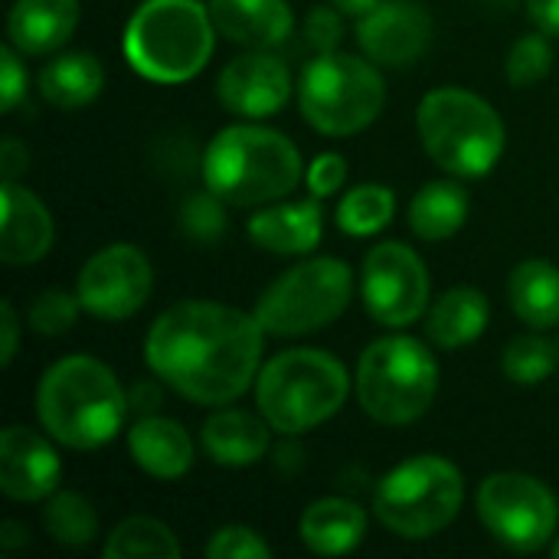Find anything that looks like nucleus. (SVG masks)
Listing matches in <instances>:
<instances>
[{
	"mask_svg": "<svg viewBox=\"0 0 559 559\" xmlns=\"http://www.w3.org/2000/svg\"><path fill=\"white\" fill-rule=\"evenodd\" d=\"M488 318H491L488 298L478 288L459 285V288L445 292L432 305L429 321H426V331H429V337H432L436 347L459 350V347H465V344H472V341H478L485 334Z\"/></svg>",
	"mask_w": 559,
	"mask_h": 559,
	"instance_id": "24",
	"label": "nucleus"
},
{
	"mask_svg": "<svg viewBox=\"0 0 559 559\" xmlns=\"http://www.w3.org/2000/svg\"><path fill=\"white\" fill-rule=\"evenodd\" d=\"M462 501V472L439 455H419L396 465L373 491L380 524L403 540L436 537L459 518Z\"/></svg>",
	"mask_w": 559,
	"mask_h": 559,
	"instance_id": "8",
	"label": "nucleus"
},
{
	"mask_svg": "<svg viewBox=\"0 0 559 559\" xmlns=\"http://www.w3.org/2000/svg\"><path fill=\"white\" fill-rule=\"evenodd\" d=\"M79 295H66L59 288H49L43 292L33 305H29V328L36 334H46V337H56V334H66L72 331L75 324V314H79Z\"/></svg>",
	"mask_w": 559,
	"mask_h": 559,
	"instance_id": "34",
	"label": "nucleus"
},
{
	"mask_svg": "<svg viewBox=\"0 0 559 559\" xmlns=\"http://www.w3.org/2000/svg\"><path fill=\"white\" fill-rule=\"evenodd\" d=\"M131 403L118 377L92 357H66L52 364L36 390L43 429L69 449H98L118 436Z\"/></svg>",
	"mask_w": 559,
	"mask_h": 559,
	"instance_id": "2",
	"label": "nucleus"
},
{
	"mask_svg": "<svg viewBox=\"0 0 559 559\" xmlns=\"http://www.w3.org/2000/svg\"><path fill=\"white\" fill-rule=\"evenodd\" d=\"M128 452L131 459L160 481L183 478L193 465V439L187 429L164 416H144L128 432Z\"/></svg>",
	"mask_w": 559,
	"mask_h": 559,
	"instance_id": "19",
	"label": "nucleus"
},
{
	"mask_svg": "<svg viewBox=\"0 0 559 559\" xmlns=\"http://www.w3.org/2000/svg\"><path fill=\"white\" fill-rule=\"evenodd\" d=\"M20 544H26V534H23V527L20 524H13V521H7L3 527H0V547H20Z\"/></svg>",
	"mask_w": 559,
	"mask_h": 559,
	"instance_id": "44",
	"label": "nucleus"
},
{
	"mask_svg": "<svg viewBox=\"0 0 559 559\" xmlns=\"http://www.w3.org/2000/svg\"><path fill=\"white\" fill-rule=\"evenodd\" d=\"M481 3H491V7H511L514 0H481Z\"/></svg>",
	"mask_w": 559,
	"mask_h": 559,
	"instance_id": "45",
	"label": "nucleus"
},
{
	"mask_svg": "<svg viewBox=\"0 0 559 559\" xmlns=\"http://www.w3.org/2000/svg\"><path fill=\"white\" fill-rule=\"evenodd\" d=\"M478 518L495 540L518 554L544 550L557 531L559 508L554 491L521 472H501L478 488Z\"/></svg>",
	"mask_w": 559,
	"mask_h": 559,
	"instance_id": "11",
	"label": "nucleus"
},
{
	"mask_svg": "<svg viewBox=\"0 0 559 559\" xmlns=\"http://www.w3.org/2000/svg\"><path fill=\"white\" fill-rule=\"evenodd\" d=\"M386 102L383 75L373 62L347 52H321L301 72L298 105L305 121L331 138L357 134L377 121Z\"/></svg>",
	"mask_w": 559,
	"mask_h": 559,
	"instance_id": "9",
	"label": "nucleus"
},
{
	"mask_svg": "<svg viewBox=\"0 0 559 559\" xmlns=\"http://www.w3.org/2000/svg\"><path fill=\"white\" fill-rule=\"evenodd\" d=\"M3 219H0V259L7 265H33L39 262L56 239L49 210L16 180H3L0 190Z\"/></svg>",
	"mask_w": 559,
	"mask_h": 559,
	"instance_id": "17",
	"label": "nucleus"
},
{
	"mask_svg": "<svg viewBox=\"0 0 559 559\" xmlns=\"http://www.w3.org/2000/svg\"><path fill=\"white\" fill-rule=\"evenodd\" d=\"M16 52L20 49L13 43L0 49V105H3V111H13L26 95V69Z\"/></svg>",
	"mask_w": 559,
	"mask_h": 559,
	"instance_id": "37",
	"label": "nucleus"
},
{
	"mask_svg": "<svg viewBox=\"0 0 559 559\" xmlns=\"http://www.w3.org/2000/svg\"><path fill=\"white\" fill-rule=\"evenodd\" d=\"M128 403H131V409H154L160 403V390L151 386V383H141V386L131 390Z\"/></svg>",
	"mask_w": 559,
	"mask_h": 559,
	"instance_id": "42",
	"label": "nucleus"
},
{
	"mask_svg": "<svg viewBox=\"0 0 559 559\" xmlns=\"http://www.w3.org/2000/svg\"><path fill=\"white\" fill-rule=\"evenodd\" d=\"M213 33L200 0H144L124 26V56L151 82H187L210 62Z\"/></svg>",
	"mask_w": 559,
	"mask_h": 559,
	"instance_id": "4",
	"label": "nucleus"
},
{
	"mask_svg": "<svg viewBox=\"0 0 559 559\" xmlns=\"http://www.w3.org/2000/svg\"><path fill=\"white\" fill-rule=\"evenodd\" d=\"M439 393V364L416 337L373 341L357 364V400L383 426H409Z\"/></svg>",
	"mask_w": 559,
	"mask_h": 559,
	"instance_id": "7",
	"label": "nucleus"
},
{
	"mask_svg": "<svg viewBox=\"0 0 559 559\" xmlns=\"http://www.w3.org/2000/svg\"><path fill=\"white\" fill-rule=\"evenodd\" d=\"M203 180L229 206L275 203L301 183V154L272 128L229 124L203 154Z\"/></svg>",
	"mask_w": 559,
	"mask_h": 559,
	"instance_id": "3",
	"label": "nucleus"
},
{
	"mask_svg": "<svg viewBox=\"0 0 559 559\" xmlns=\"http://www.w3.org/2000/svg\"><path fill=\"white\" fill-rule=\"evenodd\" d=\"M508 298L514 314L537 328L550 331L559 324V269L544 259L521 262L508 278Z\"/></svg>",
	"mask_w": 559,
	"mask_h": 559,
	"instance_id": "25",
	"label": "nucleus"
},
{
	"mask_svg": "<svg viewBox=\"0 0 559 559\" xmlns=\"http://www.w3.org/2000/svg\"><path fill=\"white\" fill-rule=\"evenodd\" d=\"M554 367H557V350L550 341H544L537 334L514 337L504 350V373L511 383L537 386L554 373Z\"/></svg>",
	"mask_w": 559,
	"mask_h": 559,
	"instance_id": "31",
	"label": "nucleus"
},
{
	"mask_svg": "<svg viewBox=\"0 0 559 559\" xmlns=\"http://www.w3.org/2000/svg\"><path fill=\"white\" fill-rule=\"evenodd\" d=\"M26 164H29L26 147H23L16 138H7L3 147H0V170H3V180H16V174H23Z\"/></svg>",
	"mask_w": 559,
	"mask_h": 559,
	"instance_id": "40",
	"label": "nucleus"
},
{
	"mask_svg": "<svg viewBox=\"0 0 559 559\" xmlns=\"http://www.w3.org/2000/svg\"><path fill=\"white\" fill-rule=\"evenodd\" d=\"M43 527L52 540L66 547H85L98 534V514L88 504V498L75 491H62V495H49L43 508Z\"/></svg>",
	"mask_w": 559,
	"mask_h": 559,
	"instance_id": "30",
	"label": "nucleus"
},
{
	"mask_svg": "<svg viewBox=\"0 0 559 559\" xmlns=\"http://www.w3.org/2000/svg\"><path fill=\"white\" fill-rule=\"evenodd\" d=\"M468 193L455 180L426 183L409 203V229L426 242H442L455 236L468 219Z\"/></svg>",
	"mask_w": 559,
	"mask_h": 559,
	"instance_id": "26",
	"label": "nucleus"
},
{
	"mask_svg": "<svg viewBox=\"0 0 559 559\" xmlns=\"http://www.w3.org/2000/svg\"><path fill=\"white\" fill-rule=\"evenodd\" d=\"M357 43L380 66H409L432 43V16L416 0H380L357 20Z\"/></svg>",
	"mask_w": 559,
	"mask_h": 559,
	"instance_id": "14",
	"label": "nucleus"
},
{
	"mask_svg": "<svg viewBox=\"0 0 559 559\" xmlns=\"http://www.w3.org/2000/svg\"><path fill=\"white\" fill-rule=\"evenodd\" d=\"M396 213V197L390 187H380V183H364V187H354L341 206H337V226L347 233V236H373L380 229L390 226Z\"/></svg>",
	"mask_w": 559,
	"mask_h": 559,
	"instance_id": "29",
	"label": "nucleus"
},
{
	"mask_svg": "<svg viewBox=\"0 0 559 559\" xmlns=\"http://www.w3.org/2000/svg\"><path fill=\"white\" fill-rule=\"evenodd\" d=\"M364 305L377 324L406 328L429 301L426 262L403 242H380L364 259Z\"/></svg>",
	"mask_w": 559,
	"mask_h": 559,
	"instance_id": "12",
	"label": "nucleus"
},
{
	"mask_svg": "<svg viewBox=\"0 0 559 559\" xmlns=\"http://www.w3.org/2000/svg\"><path fill=\"white\" fill-rule=\"evenodd\" d=\"M380 0H331V7H337L341 13H347V16H364V13H370L373 7H377Z\"/></svg>",
	"mask_w": 559,
	"mask_h": 559,
	"instance_id": "43",
	"label": "nucleus"
},
{
	"mask_svg": "<svg viewBox=\"0 0 559 559\" xmlns=\"http://www.w3.org/2000/svg\"><path fill=\"white\" fill-rule=\"evenodd\" d=\"M367 534V514L347 498H321L301 518V540L311 554L344 557L360 547Z\"/></svg>",
	"mask_w": 559,
	"mask_h": 559,
	"instance_id": "23",
	"label": "nucleus"
},
{
	"mask_svg": "<svg viewBox=\"0 0 559 559\" xmlns=\"http://www.w3.org/2000/svg\"><path fill=\"white\" fill-rule=\"evenodd\" d=\"M269 429L272 426L265 423V416L259 419L242 409H223L203 423L200 442L213 462L242 468V465L259 462L269 452Z\"/></svg>",
	"mask_w": 559,
	"mask_h": 559,
	"instance_id": "22",
	"label": "nucleus"
},
{
	"mask_svg": "<svg viewBox=\"0 0 559 559\" xmlns=\"http://www.w3.org/2000/svg\"><path fill=\"white\" fill-rule=\"evenodd\" d=\"M216 33L249 49H272L292 33L288 0H210Z\"/></svg>",
	"mask_w": 559,
	"mask_h": 559,
	"instance_id": "18",
	"label": "nucleus"
},
{
	"mask_svg": "<svg viewBox=\"0 0 559 559\" xmlns=\"http://www.w3.org/2000/svg\"><path fill=\"white\" fill-rule=\"evenodd\" d=\"M554 557H559V540H557V544H554Z\"/></svg>",
	"mask_w": 559,
	"mask_h": 559,
	"instance_id": "46",
	"label": "nucleus"
},
{
	"mask_svg": "<svg viewBox=\"0 0 559 559\" xmlns=\"http://www.w3.org/2000/svg\"><path fill=\"white\" fill-rule=\"evenodd\" d=\"M249 239L275 255L311 252L321 239V206L314 200L265 206L249 219Z\"/></svg>",
	"mask_w": 559,
	"mask_h": 559,
	"instance_id": "21",
	"label": "nucleus"
},
{
	"mask_svg": "<svg viewBox=\"0 0 559 559\" xmlns=\"http://www.w3.org/2000/svg\"><path fill=\"white\" fill-rule=\"evenodd\" d=\"M305 36H308V46L321 52H337V43L344 36V23L337 16V7H314L305 20Z\"/></svg>",
	"mask_w": 559,
	"mask_h": 559,
	"instance_id": "36",
	"label": "nucleus"
},
{
	"mask_svg": "<svg viewBox=\"0 0 559 559\" xmlns=\"http://www.w3.org/2000/svg\"><path fill=\"white\" fill-rule=\"evenodd\" d=\"M354 298V275L341 259H308L275 278L255 305V321L272 337H301L334 324Z\"/></svg>",
	"mask_w": 559,
	"mask_h": 559,
	"instance_id": "10",
	"label": "nucleus"
},
{
	"mask_svg": "<svg viewBox=\"0 0 559 559\" xmlns=\"http://www.w3.org/2000/svg\"><path fill=\"white\" fill-rule=\"evenodd\" d=\"M108 559H174L180 557V544L174 531L154 518H128L121 521L108 544H105Z\"/></svg>",
	"mask_w": 559,
	"mask_h": 559,
	"instance_id": "28",
	"label": "nucleus"
},
{
	"mask_svg": "<svg viewBox=\"0 0 559 559\" xmlns=\"http://www.w3.org/2000/svg\"><path fill=\"white\" fill-rule=\"evenodd\" d=\"M429 157L455 177H485L504 151L501 115L475 92L436 88L416 111Z\"/></svg>",
	"mask_w": 559,
	"mask_h": 559,
	"instance_id": "6",
	"label": "nucleus"
},
{
	"mask_svg": "<svg viewBox=\"0 0 559 559\" xmlns=\"http://www.w3.org/2000/svg\"><path fill=\"white\" fill-rule=\"evenodd\" d=\"M508 82L518 85V88H527V85H537L550 75L554 69V49H550V39L547 33H527L521 36L511 52H508Z\"/></svg>",
	"mask_w": 559,
	"mask_h": 559,
	"instance_id": "33",
	"label": "nucleus"
},
{
	"mask_svg": "<svg viewBox=\"0 0 559 559\" xmlns=\"http://www.w3.org/2000/svg\"><path fill=\"white\" fill-rule=\"evenodd\" d=\"M219 102L242 118H269L285 108L292 95V72L288 66L265 52L252 49L239 59H233L216 82Z\"/></svg>",
	"mask_w": 559,
	"mask_h": 559,
	"instance_id": "15",
	"label": "nucleus"
},
{
	"mask_svg": "<svg viewBox=\"0 0 559 559\" xmlns=\"http://www.w3.org/2000/svg\"><path fill=\"white\" fill-rule=\"evenodd\" d=\"M344 177H347L344 157H341V154H321V157H314V164L308 167V190H311L318 200H324V197H331V193L341 190Z\"/></svg>",
	"mask_w": 559,
	"mask_h": 559,
	"instance_id": "38",
	"label": "nucleus"
},
{
	"mask_svg": "<svg viewBox=\"0 0 559 559\" xmlns=\"http://www.w3.org/2000/svg\"><path fill=\"white\" fill-rule=\"evenodd\" d=\"M56 449L33 429L10 426L0 436V491L13 501H46L59 485Z\"/></svg>",
	"mask_w": 559,
	"mask_h": 559,
	"instance_id": "16",
	"label": "nucleus"
},
{
	"mask_svg": "<svg viewBox=\"0 0 559 559\" xmlns=\"http://www.w3.org/2000/svg\"><path fill=\"white\" fill-rule=\"evenodd\" d=\"M180 229L200 246L219 242L226 233V200L210 187L206 193H190L180 206Z\"/></svg>",
	"mask_w": 559,
	"mask_h": 559,
	"instance_id": "32",
	"label": "nucleus"
},
{
	"mask_svg": "<svg viewBox=\"0 0 559 559\" xmlns=\"http://www.w3.org/2000/svg\"><path fill=\"white\" fill-rule=\"evenodd\" d=\"M105 85V69L92 52L56 56L39 72V95L56 108H82L98 98Z\"/></svg>",
	"mask_w": 559,
	"mask_h": 559,
	"instance_id": "27",
	"label": "nucleus"
},
{
	"mask_svg": "<svg viewBox=\"0 0 559 559\" xmlns=\"http://www.w3.org/2000/svg\"><path fill=\"white\" fill-rule=\"evenodd\" d=\"M262 334L255 314L216 301H180L151 324L144 357L151 373L190 403L226 406L259 377Z\"/></svg>",
	"mask_w": 559,
	"mask_h": 559,
	"instance_id": "1",
	"label": "nucleus"
},
{
	"mask_svg": "<svg viewBox=\"0 0 559 559\" xmlns=\"http://www.w3.org/2000/svg\"><path fill=\"white\" fill-rule=\"evenodd\" d=\"M154 288V269L138 246L115 242L95 252L79 275V301L92 318L124 321L144 308Z\"/></svg>",
	"mask_w": 559,
	"mask_h": 559,
	"instance_id": "13",
	"label": "nucleus"
},
{
	"mask_svg": "<svg viewBox=\"0 0 559 559\" xmlns=\"http://www.w3.org/2000/svg\"><path fill=\"white\" fill-rule=\"evenodd\" d=\"M79 26V0H16L7 20L10 43L26 56L59 49Z\"/></svg>",
	"mask_w": 559,
	"mask_h": 559,
	"instance_id": "20",
	"label": "nucleus"
},
{
	"mask_svg": "<svg viewBox=\"0 0 559 559\" xmlns=\"http://www.w3.org/2000/svg\"><path fill=\"white\" fill-rule=\"evenodd\" d=\"M206 557L210 559H269L272 547L249 527H223L210 544H206Z\"/></svg>",
	"mask_w": 559,
	"mask_h": 559,
	"instance_id": "35",
	"label": "nucleus"
},
{
	"mask_svg": "<svg viewBox=\"0 0 559 559\" xmlns=\"http://www.w3.org/2000/svg\"><path fill=\"white\" fill-rule=\"evenodd\" d=\"M527 10L540 33L559 36V0H527Z\"/></svg>",
	"mask_w": 559,
	"mask_h": 559,
	"instance_id": "41",
	"label": "nucleus"
},
{
	"mask_svg": "<svg viewBox=\"0 0 559 559\" xmlns=\"http://www.w3.org/2000/svg\"><path fill=\"white\" fill-rule=\"evenodd\" d=\"M347 390L350 377L344 364L314 347L285 350L255 377L259 409L282 436H298L328 423L344 406Z\"/></svg>",
	"mask_w": 559,
	"mask_h": 559,
	"instance_id": "5",
	"label": "nucleus"
},
{
	"mask_svg": "<svg viewBox=\"0 0 559 559\" xmlns=\"http://www.w3.org/2000/svg\"><path fill=\"white\" fill-rule=\"evenodd\" d=\"M0 364L10 367L13 364V354H16V341H20V321H16V311L10 301L0 305Z\"/></svg>",
	"mask_w": 559,
	"mask_h": 559,
	"instance_id": "39",
	"label": "nucleus"
}]
</instances>
